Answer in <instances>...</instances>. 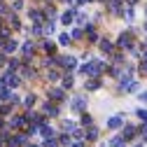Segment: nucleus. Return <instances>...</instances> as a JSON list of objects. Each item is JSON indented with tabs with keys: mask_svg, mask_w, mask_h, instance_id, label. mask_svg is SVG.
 Wrapping results in <instances>:
<instances>
[{
	"mask_svg": "<svg viewBox=\"0 0 147 147\" xmlns=\"http://www.w3.org/2000/svg\"><path fill=\"white\" fill-rule=\"evenodd\" d=\"M42 136H45V138H51V136H54V131H51L49 126H45V128H42Z\"/></svg>",
	"mask_w": 147,
	"mask_h": 147,
	"instance_id": "1",
	"label": "nucleus"
},
{
	"mask_svg": "<svg viewBox=\"0 0 147 147\" xmlns=\"http://www.w3.org/2000/svg\"><path fill=\"white\" fill-rule=\"evenodd\" d=\"M110 126H112V128H117V126H121V119H119V117H115V119H110Z\"/></svg>",
	"mask_w": 147,
	"mask_h": 147,
	"instance_id": "2",
	"label": "nucleus"
}]
</instances>
